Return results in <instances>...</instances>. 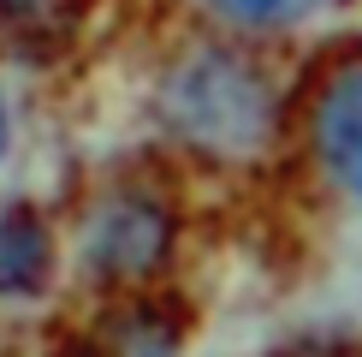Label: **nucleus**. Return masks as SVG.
<instances>
[{
    "mask_svg": "<svg viewBox=\"0 0 362 357\" xmlns=\"http://www.w3.org/2000/svg\"><path fill=\"white\" fill-rule=\"evenodd\" d=\"M315 155L344 197L362 203V60L344 66L315 101Z\"/></svg>",
    "mask_w": 362,
    "mask_h": 357,
    "instance_id": "3",
    "label": "nucleus"
},
{
    "mask_svg": "<svg viewBox=\"0 0 362 357\" xmlns=\"http://www.w3.org/2000/svg\"><path fill=\"white\" fill-rule=\"evenodd\" d=\"M160 113L190 149L220 155V161H244L262 149L267 125H274V89L244 54L208 48V54H190L167 78Z\"/></svg>",
    "mask_w": 362,
    "mask_h": 357,
    "instance_id": "1",
    "label": "nucleus"
},
{
    "mask_svg": "<svg viewBox=\"0 0 362 357\" xmlns=\"http://www.w3.org/2000/svg\"><path fill=\"white\" fill-rule=\"evenodd\" d=\"M167 244H173L167 203L143 185H113L83 208L71 256L95 286H137L167 262Z\"/></svg>",
    "mask_w": 362,
    "mask_h": 357,
    "instance_id": "2",
    "label": "nucleus"
},
{
    "mask_svg": "<svg viewBox=\"0 0 362 357\" xmlns=\"http://www.w3.org/2000/svg\"><path fill=\"white\" fill-rule=\"evenodd\" d=\"M202 6L238 30H285V24H303L315 12H327L333 0H202Z\"/></svg>",
    "mask_w": 362,
    "mask_h": 357,
    "instance_id": "5",
    "label": "nucleus"
},
{
    "mask_svg": "<svg viewBox=\"0 0 362 357\" xmlns=\"http://www.w3.org/2000/svg\"><path fill=\"white\" fill-rule=\"evenodd\" d=\"M12 149V113H6V96H0V155Z\"/></svg>",
    "mask_w": 362,
    "mask_h": 357,
    "instance_id": "6",
    "label": "nucleus"
},
{
    "mask_svg": "<svg viewBox=\"0 0 362 357\" xmlns=\"http://www.w3.org/2000/svg\"><path fill=\"white\" fill-rule=\"evenodd\" d=\"M59 268V238L36 208L12 203L0 215V304H36L54 286Z\"/></svg>",
    "mask_w": 362,
    "mask_h": 357,
    "instance_id": "4",
    "label": "nucleus"
}]
</instances>
